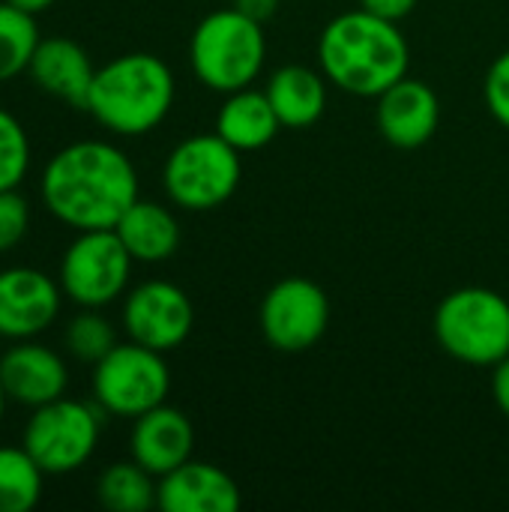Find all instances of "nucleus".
I'll use <instances>...</instances> for the list:
<instances>
[{
    "label": "nucleus",
    "mask_w": 509,
    "mask_h": 512,
    "mask_svg": "<svg viewBox=\"0 0 509 512\" xmlns=\"http://www.w3.org/2000/svg\"><path fill=\"white\" fill-rule=\"evenodd\" d=\"M156 507L162 512H237L240 489L222 468L189 459L159 477Z\"/></svg>",
    "instance_id": "dca6fc26"
},
{
    "label": "nucleus",
    "mask_w": 509,
    "mask_h": 512,
    "mask_svg": "<svg viewBox=\"0 0 509 512\" xmlns=\"http://www.w3.org/2000/svg\"><path fill=\"white\" fill-rule=\"evenodd\" d=\"M27 75L33 78L36 87L45 93L69 102L72 108H87L90 84L96 75V66L90 63L87 51L63 36L42 39L36 45V54L27 66Z\"/></svg>",
    "instance_id": "f3484780"
},
{
    "label": "nucleus",
    "mask_w": 509,
    "mask_h": 512,
    "mask_svg": "<svg viewBox=\"0 0 509 512\" xmlns=\"http://www.w3.org/2000/svg\"><path fill=\"white\" fill-rule=\"evenodd\" d=\"M114 345H117V333L108 324V318L99 315V309L78 312L66 327V351L81 363L96 366Z\"/></svg>",
    "instance_id": "b1692460"
},
{
    "label": "nucleus",
    "mask_w": 509,
    "mask_h": 512,
    "mask_svg": "<svg viewBox=\"0 0 509 512\" xmlns=\"http://www.w3.org/2000/svg\"><path fill=\"white\" fill-rule=\"evenodd\" d=\"M69 372L57 351L36 345L33 339L15 342L0 357V387L9 402L39 408L66 393Z\"/></svg>",
    "instance_id": "ddd939ff"
},
{
    "label": "nucleus",
    "mask_w": 509,
    "mask_h": 512,
    "mask_svg": "<svg viewBox=\"0 0 509 512\" xmlns=\"http://www.w3.org/2000/svg\"><path fill=\"white\" fill-rule=\"evenodd\" d=\"M360 6L366 12H375L381 18H390V21H402L414 12L417 0H360Z\"/></svg>",
    "instance_id": "cd10ccee"
},
{
    "label": "nucleus",
    "mask_w": 509,
    "mask_h": 512,
    "mask_svg": "<svg viewBox=\"0 0 509 512\" xmlns=\"http://www.w3.org/2000/svg\"><path fill=\"white\" fill-rule=\"evenodd\" d=\"M153 480L156 477L144 471L135 459L114 462L99 474L96 498L111 512H147L150 507H156V492H159V483Z\"/></svg>",
    "instance_id": "412c9836"
},
{
    "label": "nucleus",
    "mask_w": 509,
    "mask_h": 512,
    "mask_svg": "<svg viewBox=\"0 0 509 512\" xmlns=\"http://www.w3.org/2000/svg\"><path fill=\"white\" fill-rule=\"evenodd\" d=\"M30 228V207L18 189L0 192V255L15 249Z\"/></svg>",
    "instance_id": "a878e982"
},
{
    "label": "nucleus",
    "mask_w": 509,
    "mask_h": 512,
    "mask_svg": "<svg viewBox=\"0 0 509 512\" xmlns=\"http://www.w3.org/2000/svg\"><path fill=\"white\" fill-rule=\"evenodd\" d=\"M45 471L24 447H0V512H30L42 498Z\"/></svg>",
    "instance_id": "4be33fe9"
},
{
    "label": "nucleus",
    "mask_w": 509,
    "mask_h": 512,
    "mask_svg": "<svg viewBox=\"0 0 509 512\" xmlns=\"http://www.w3.org/2000/svg\"><path fill=\"white\" fill-rule=\"evenodd\" d=\"M318 63L327 81L351 96L378 99L408 75L411 48L399 21L351 9L336 15L318 39Z\"/></svg>",
    "instance_id": "f03ea898"
},
{
    "label": "nucleus",
    "mask_w": 509,
    "mask_h": 512,
    "mask_svg": "<svg viewBox=\"0 0 509 512\" xmlns=\"http://www.w3.org/2000/svg\"><path fill=\"white\" fill-rule=\"evenodd\" d=\"M234 6L243 12V15H249V18H255V21H267V18H273L276 15V9H279V0H234Z\"/></svg>",
    "instance_id": "c756f323"
},
{
    "label": "nucleus",
    "mask_w": 509,
    "mask_h": 512,
    "mask_svg": "<svg viewBox=\"0 0 509 512\" xmlns=\"http://www.w3.org/2000/svg\"><path fill=\"white\" fill-rule=\"evenodd\" d=\"M6 3H12L15 9H21V12H30V15H42L54 0H6Z\"/></svg>",
    "instance_id": "7c9ffc66"
},
{
    "label": "nucleus",
    "mask_w": 509,
    "mask_h": 512,
    "mask_svg": "<svg viewBox=\"0 0 509 512\" xmlns=\"http://www.w3.org/2000/svg\"><path fill=\"white\" fill-rule=\"evenodd\" d=\"M375 120L381 135L393 147L414 150L435 135L441 120V102L426 81L405 75L402 81H396L390 90L378 96Z\"/></svg>",
    "instance_id": "4468645a"
},
{
    "label": "nucleus",
    "mask_w": 509,
    "mask_h": 512,
    "mask_svg": "<svg viewBox=\"0 0 509 512\" xmlns=\"http://www.w3.org/2000/svg\"><path fill=\"white\" fill-rule=\"evenodd\" d=\"M60 312V288L33 267L0 270V336L21 342L54 324Z\"/></svg>",
    "instance_id": "f8f14e48"
},
{
    "label": "nucleus",
    "mask_w": 509,
    "mask_h": 512,
    "mask_svg": "<svg viewBox=\"0 0 509 512\" xmlns=\"http://www.w3.org/2000/svg\"><path fill=\"white\" fill-rule=\"evenodd\" d=\"M42 201L54 219L75 231L114 228L138 201V171L108 141H75L48 159Z\"/></svg>",
    "instance_id": "f257e3e1"
},
{
    "label": "nucleus",
    "mask_w": 509,
    "mask_h": 512,
    "mask_svg": "<svg viewBox=\"0 0 509 512\" xmlns=\"http://www.w3.org/2000/svg\"><path fill=\"white\" fill-rule=\"evenodd\" d=\"M102 432V417L78 399H54L33 408L24 426V450L45 474H72L90 462Z\"/></svg>",
    "instance_id": "0eeeda50"
},
{
    "label": "nucleus",
    "mask_w": 509,
    "mask_h": 512,
    "mask_svg": "<svg viewBox=\"0 0 509 512\" xmlns=\"http://www.w3.org/2000/svg\"><path fill=\"white\" fill-rule=\"evenodd\" d=\"M435 339L459 363L495 366L509 357V303L492 288H459L435 309Z\"/></svg>",
    "instance_id": "39448f33"
},
{
    "label": "nucleus",
    "mask_w": 509,
    "mask_h": 512,
    "mask_svg": "<svg viewBox=\"0 0 509 512\" xmlns=\"http://www.w3.org/2000/svg\"><path fill=\"white\" fill-rule=\"evenodd\" d=\"M171 390V372L162 351H153L138 342L114 345L93 366V396L105 414L114 417H141L150 408L162 405Z\"/></svg>",
    "instance_id": "6e6552de"
},
{
    "label": "nucleus",
    "mask_w": 509,
    "mask_h": 512,
    "mask_svg": "<svg viewBox=\"0 0 509 512\" xmlns=\"http://www.w3.org/2000/svg\"><path fill=\"white\" fill-rule=\"evenodd\" d=\"M123 327L132 342L165 354L189 339L195 327V309L183 288L153 279L129 291L123 303Z\"/></svg>",
    "instance_id": "9b49d317"
},
{
    "label": "nucleus",
    "mask_w": 509,
    "mask_h": 512,
    "mask_svg": "<svg viewBox=\"0 0 509 512\" xmlns=\"http://www.w3.org/2000/svg\"><path fill=\"white\" fill-rule=\"evenodd\" d=\"M192 450H195V429L183 411L162 402L147 414L135 417L129 435V453L153 477H165L183 462H189Z\"/></svg>",
    "instance_id": "2eb2a0df"
},
{
    "label": "nucleus",
    "mask_w": 509,
    "mask_h": 512,
    "mask_svg": "<svg viewBox=\"0 0 509 512\" xmlns=\"http://www.w3.org/2000/svg\"><path fill=\"white\" fill-rule=\"evenodd\" d=\"M117 237L129 249V255L141 264L168 261L180 246V222L177 216L156 201H135L120 222L114 225Z\"/></svg>",
    "instance_id": "6ab92c4d"
},
{
    "label": "nucleus",
    "mask_w": 509,
    "mask_h": 512,
    "mask_svg": "<svg viewBox=\"0 0 509 512\" xmlns=\"http://www.w3.org/2000/svg\"><path fill=\"white\" fill-rule=\"evenodd\" d=\"M6 402H9V399H6V393H3V387H0V423H3V411H6Z\"/></svg>",
    "instance_id": "2f4dec72"
},
{
    "label": "nucleus",
    "mask_w": 509,
    "mask_h": 512,
    "mask_svg": "<svg viewBox=\"0 0 509 512\" xmlns=\"http://www.w3.org/2000/svg\"><path fill=\"white\" fill-rule=\"evenodd\" d=\"M483 96L492 111V117L509 129V51H504L492 66L483 81Z\"/></svg>",
    "instance_id": "bb28decb"
},
{
    "label": "nucleus",
    "mask_w": 509,
    "mask_h": 512,
    "mask_svg": "<svg viewBox=\"0 0 509 512\" xmlns=\"http://www.w3.org/2000/svg\"><path fill=\"white\" fill-rule=\"evenodd\" d=\"M279 129L282 123L267 93H258L252 87L225 93V102L216 114V135H222L234 150H261L279 135Z\"/></svg>",
    "instance_id": "aec40b11"
},
{
    "label": "nucleus",
    "mask_w": 509,
    "mask_h": 512,
    "mask_svg": "<svg viewBox=\"0 0 509 512\" xmlns=\"http://www.w3.org/2000/svg\"><path fill=\"white\" fill-rule=\"evenodd\" d=\"M36 15L15 9L12 3H0V84L27 72L36 45H39Z\"/></svg>",
    "instance_id": "5701e85b"
},
{
    "label": "nucleus",
    "mask_w": 509,
    "mask_h": 512,
    "mask_svg": "<svg viewBox=\"0 0 509 512\" xmlns=\"http://www.w3.org/2000/svg\"><path fill=\"white\" fill-rule=\"evenodd\" d=\"M30 168V141L18 117L0 108V192L18 189Z\"/></svg>",
    "instance_id": "393cba45"
},
{
    "label": "nucleus",
    "mask_w": 509,
    "mask_h": 512,
    "mask_svg": "<svg viewBox=\"0 0 509 512\" xmlns=\"http://www.w3.org/2000/svg\"><path fill=\"white\" fill-rule=\"evenodd\" d=\"M264 339L285 354L309 351L321 342L330 324V300L321 285L303 276L276 282L258 312Z\"/></svg>",
    "instance_id": "9d476101"
},
{
    "label": "nucleus",
    "mask_w": 509,
    "mask_h": 512,
    "mask_svg": "<svg viewBox=\"0 0 509 512\" xmlns=\"http://www.w3.org/2000/svg\"><path fill=\"white\" fill-rule=\"evenodd\" d=\"M492 396H495V405L498 411L509 417V357H504L501 363L492 366Z\"/></svg>",
    "instance_id": "c85d7f7f"
},
{
    "label": "nucleus",
    "mask_w": 509,
    "mask_h": 512,
    "mask_svg": "<svg viewBox=\"0 0 509 512\" xmlns=\"http://www.w3.org/2000/svg\"><path fill=\"white\" fill-rule=\"evenodd\" d=\"M132 261L114 228L78 231L60 258V288L81 309H102L126 291Z\"/></svg>",
    "instance_id": "1a4fd4ad"
},
{
    "label": "nucleus",
    "mask_w": 509,
    "mask_h": 512,
    "mask_svg": "<svg viewBox=\"0 0 509 512\" xmlns=\"http://www.w3.org/2000/svg\"><path fill=\"white\" fill-rule=\"evenodd\" d=\"M267 60V36L261 21L237 6L204 15L189 42V63L198 81L216 93L252 87Z\"/></svg>",
    "instance_id": "20e7f679"
},
{
    "label": "nucleus",
    "mask_w": 509,
    "mask_h": 512,
    "mask_svg": "<svg viewBox=\"0 0 509 512\" xmlns=\"http://www.w3.org/2000/svg\"><path fill=\"white\" fill-rule=\"evenodd\" d=\"M267 99L285 129L315 126L327 111V84L324 72L318 75L309 66H282L267 81Z\"/></svg>",
    "instance_id": "a211bd4d"
},
{
    "label": "nucleus",
    "mask_w": 509,
    "mask_h": 512,
    "mask_svg": "<svg viewBox=\"0 0 509 512\" xmlns=\"http://www.w3.org/2000/svg\"><path fill=\"white\" fill-rule=\"evenodd\" d=\"M174 93L171 66L156 54L132 51L96 69L84 111L114 135L135 138L153 132L168 117Z\"/></svg>",
    "instance_id": "7ed1b4c3"
},
{
    "label": "nucleus",
    "mask_w": 509,
    "mask_h": 512,
    "mask_svg": "<svg viewBox=\"0 0 509 512\" xmlns=\"http://www.w3.org/2000/svg\"><path fill=\"white\" fill-rule=\"evenodd\" d=\"M243 162L222 135H192L180 141L162 168V183L168 198L192 213H207L222 207L240 186Z\"/></svg>",
    "instance_id": "423d86ee"
}]
</instances>
